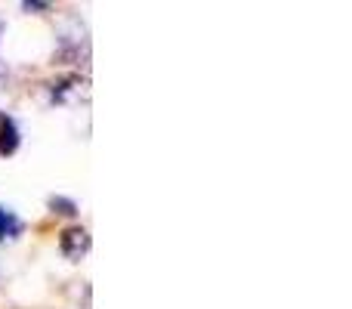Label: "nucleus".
<instances>
[{"mask_svg":"<svg viewBox=\"0 0 352 309\" xmlns=\"http://www.w3.org/2000/svg\"><path fill=\"white\" fill-rule=\"evenodd\" d=\"M59 248H62V254H65L68 260H80V257L90 251V232H87L84 226H72V229L62 232Z\"/></svg>","mask_w":352,"mask_h":309,"instance_id":"f257e3e1","label":"nucleus"},{"mask_svg":"<svg viewBox=\"0 0 352 309\" xmlns=\"http://www.w3.org/2000/svg\"><path fill=\"white\" fill-rule=\"evenodd\" d=\"M19 149V127L3 115L0 121V155H12Z\"/></svg>","mask_w":352,"mask_h":309,"instance_id":"f03ea898","label":"nucleus"},{"mask_svg":"<svg viewBox=\"0 0 352 309\" xmlns=\"http://www.w3.org/2000/svg\"><path fill=\"white\" fill-rule=\"evenodd\" d=\"M19 232H22L19 217L12 211H6V207H0V242H3V238H16Z\"/></svg>","mask_w":352,"mask_h":309,"instance_id":"7ed1b4c3","label":"nucleus"},{"mask_svg":"<svg viewBox=\"0 0 352 309\" xmlns=\"http://www.w3.org/2000/svg\"><path fill=\"white\" fill-rule=\"evenodd\" d=\"M50 207H53L56 213H65V217H74V213H78V204H74L72 198H62V195H53V198H50Z\"/></svg>","mask_w":352,"mask_h":309,"instance_id":"20e7f679","label":"nucleus"},{"mask_svg":"<svg viewBox=\"0 0 352 309\" xmlns=\"http://www.w3.org/2000/svg\"><path fill=\"white\" fill-rule=\"evenodd\" d=\"M22 6H25L28 12H31V10H50V3H31V0H28V3H22Z\"/></svg>","mask_w":352,"mask_h":309,"instance_id":"39448f33","label":"nucleus"},{"mask_svg":"<svg viewBox=\"0 0 352 309\" xmlns=\"http://www.w3.org/2000/svg\"><path fill=\"white\" fill-rule=\"evenodd\" d=\"M0 121H3V115H0Z\"/></svg>","mask_w":352,"mask_h":309,"instance_id":"423d86ee","label":"nucleus"},{"mask_svg":"<svg viewBox=\"0 0 352 309\" xmlns=\"http://www.w3.org/2000/svg\"><path fill=\"white\" fill-rule=\"evenodd\" d=\"M0 31H3V25H0Z\"/></svg>","mask_w":352,"mask_h":309,"instance_id":"0eeeda50","label":"nucleus"},{"mask_svg":"<svg viewBox=\"0 0 352 309\" xmlns=\"http://www.w3.org/2000/svg\"><path fill=\"white\" fill-rule=\"evenodd\" d=\"M0 74H3V68H0Z\"/></svg>","mask_w":352,"mask_h":309,"instance_id":"6e6552de","label":"nucleus"}]
</instances>
